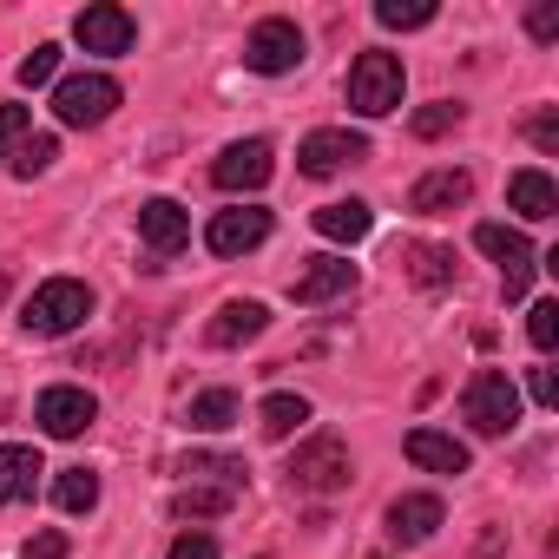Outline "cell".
Returning <instances> with one entry per match:
<instances>
[{
	"label": "cell",
	"mask_w": 559,
	"mask_h": 559,
	"mask_svg": "<svg viewBox=\"0 0 559 559\" xmlns=\"http://www.w3.org/2000/svg\"><path fill=\"white\" fill-rule=\"evenodd\" d=\"M86 317H93V290L80 284V276H47V284L27 297V310H21V330L53 343V336H73Z\"/></svg>",
	"instance_id": "6da1fadb"
},
{
	"label": "cell",
	"mask_w": 559,
	"mask_h": 559,
	"mask_svg": "<svg viewBox=\"0 0 559 559\" xmlns=\"http://www.w3.org/2000/svg\"><path fill=\"white\" fill-rule=\"evenodd\" d=\"M356 480V454H349V441L343 435H310L297 454H290V487L297 493H343Z\"/></svg>",
	"instance_id": "7a4b0ae2"
},
{
	"label": "cell",
	"mask_w": 559,
	"mask_h": 559,
	"mask_svg": "<svg viewBox=\"0 0 559 559\" xmlns=\"http://www.w3.org/2000/svg\"><path fill=\"white\" fill-rule=\"evenodd\" d=\"M402 60L395 53H382V47H369V53H356V67H349V112H362V119H389L395 106H402Z\"/></svg>",
	"instance_id": "3957f363"
},
{
	"label": "cell",
	"mask_w": 559,
	"mask_h": 559,
	"mask_svg": "<svg viewBox=\"0 0 559 559\" xmlns=\"http://www.w3.org/2000/svg\"><path fill=\"white\" fill-rule=\"evenodd\" d=\"M461 415H467V428H474V435H487V441L513 435V421H520V389H513V376L480 369V376L461 389Z\"/></svg>",
	"instance_id": "277c9868"
},
{
	"label": "cell",
	"mask_w": 559,
	"mask_h": 559,
	"mask_svg": "<svg viewBox=\"0 0 559 559\" xmlns=\"http://www.w3.org/2000/svg\"><path fill=\"white\" fill-rule=\"evenodd\" d=\"M112 106H119V80H112V73H73V80L53 86V112H60V126H73V132L106 126Z\"/></svg>",
	"instance_id": "5b68a950"
},
{
	"label": "cell",
	"mask_w": 559,
	"mask_h": 559,
	"mask_svg": "<svg viewBox=\"0 0 559 559\" xmlns=\"http://www.w3.org/2000/svg\"><path fill=\"white\" fill-rule=\"evenodd\" d=\"M243 67H250V73H263V80L297 73V67H304V27H297V21H284V14L257 21V27H250V40H243Z\"/></svg>",
	"instance_id": "8992f818"
},
{
	"label": "cell",
	"mask_w": 559,
	"mask_h": 559,
	"mask_svg": "<svg viewBox=\"0 0 559 559\" xmlns=\"http://www.w3.org/2000/svg\"><path fill=\"white\" fill-rule=\"evenodd\" d=\"M34 421H40V435H53V441H80V435L99 421V402H93V389H80V382H53V389H40Z\"/></svg>",
	"instance_id": "52a82bcc"
},
{
	"label": "cell",
	"mask_w": 559,
	"mask_h": 559,
	"mask_svg": "<svg viewBox=\"0 0 559 559\" xmlns=\"http://www.w3.org/2000/svg\"><path fill=\"white\" fill-rule=\"evenodd\" d=\"M474 243L500 263V290H507V304H520V297L533 290V270H539L533 243H526L513 224H480V230H474Z\"/></svg>",
	"instance_id": "ba28073f"
},
{
	"label": "cell",
	"mask_w": 559,
	"mask_h": 559,
	"mask_svg": "<svg viewBox=\"0 0 559 559\" xmlns=\"http://www.w3.org/2000/svg\"><path fill=\"white\" fill-rule=\"evenodd\" d=\"M362 158H369V139L349 132V126H323V132H310L297 145V171L304 178H336L343 165H362Z\"/></svg>",
	"instance_id": "9c48e42d"
},
{
	"label": "cell",
	"mask_w": 559,
	"mask_h": 559,
	"mask_svg": "<svg viewBox=\"0 0 559 559\" xmlns=\"http://www.w3.org/2000/svg\"><path fill=\"white\" fill-rule=\"evenodd\" d=\"M73 40H80L86 53H99V60H119V53L139 47V21H132L126 8H112V0H99V8H86V14L73 21Z\"/></svg>",
	"instance_id": "30bf717a"
},
{
	"label": "cell",
	"mask_w": 559,
	"mask_h": 559,
	"mask_svg": "<svg viewBox=\"0 0 559 559\" xmlns=\"http://www.w3.org/2000/svg\"><path fill=\"white\" fill-rule=\"evenodd\" d=\"M270 171H276V152H270L263 139H237V145H224V152L211 158V185H217V191H263Z\"/></svg>",
	"instance_id": "8fae6325"
},
{
	"label": "cell",
	"mask_w": 559,
	"mask_h": 559,
	"mask_svg": "<svg viewBox=\"0 0 559 559\" xmlns=\"http://www.w3.org/2000/svg\"><path fill=\"white\" fill-rule=\"evenodd\" d=\"M467 198H474V171H467V165H441V171L415 178L408 211H415V217H448V211H461Z\"/></svg>",
	"instance_id": "7c38bea8"
},
{
	"label": "cell",
	"mask_w": 559,
	"mask_h": 559,
	"mask_svg": "<svg viewBox=\"0 0 559 559\" xmlns=\"http://www.w3.org/2000/svg\"><path fill=\"white\" fill-rule=\"evenodd\" d=\"M263 237H270V211H263V204H237V211H217V217H211V230H204L211 257H243V250H257Z\"/></svg>",
	"instance_id": "4fadbf2b"
},
{
	"label": "cell",
	"mask_w": 559,
	"mask_h": 559,
	"mask_svg": "<svg viewBox=\"0 0 559 559\" xmlns=\"http://www.w3.org/2000/svg\"><path fill=\"white\" fill-rule=\"evenodd\" d=\"M139 237H145L152 257H171V250L191 243V211L178 198H145L139 204Z\"/></svg>",
	"instance_id": "5bb4252c"
},
{
	"label": "cell",
	"mask_w": 559,
	"mask_h": 559,
	"mask_svg": "<svg viewBox=\"0 0 559 559\" xmlns=\"http://www.w3.org/2000/svg\"><path fill=\"white\" fill-rule=\"evenodd\" d=\"M356 290V263L349 257H310V270L290 284V297L304 304V310H323V304H336V297H349Z\"/></svg>",
	"instance_id": "9a60e30c"
},
{
	"label": "cell",
	"mask_w": 559,
	"mask_h": 559,
	"mask_svg": "<svg viewBox=\"0 0 559 559\" xmlns=\"http://www.w3.org/2000/svg\"><path fill=\"white\" fill-rule=\"evenodd\" d=\"M263 330H270V310H263V304H250V297H237V304H224V310L211 317L204 343H211V349H243V343H257Z\"/></svg>",
	"instance_id": "2e32d148"
},
{
	"label": "cell",
	"mask_w": 559,
	"mask_h": 559,
	"mask_svg": "<svg viewBox=\"0 0 559 559\" xmlns=\"http://www.w3.org/2000/svg\"><path fill=\"white\" fill-rule=\"evenodd\" d=\"M448 513H441V500L435 493H395L389 500V539H402V546H421V539H435V526H441Z\"/></svg>",
	"instance_id": "e0dca14e"
},
{
	"label": "cell",
	"mask_w": 559,
	"mask_h": 559,
	"mask_svg": "<svg viewBox=\"0 0 559 559\" xmlns=\"http://www.w3.org/2000/svg\"><path fill=\"white\" fill-rule=\"evenodd\" d=\"M408 461L415 467H428V474H467V441H454V435H441V428H408Z\"/></svg>",
	"instance_id": "ac0fdd59"
},
{
	"label": "cell",
	"mask_w": 559,
	"mask_h": 559,
	"mask_svg": "<svg viewBox=\"0 0 559 559\" xmlns=\"http://www.w3.org/2000/svg\"><path fill=\"white\" fill-rule=\"evenodd\" d=\"M40 448H27V441H8L0 448V507H21V500H34V487H40Z\"/></svg>",
	"instance_id": "d6986e66"
},
{
	"label": "cell",
	"mask_w": 559,
	"mask_h": 559,
	"mask_svg": "<svg viewBox=\"0 0 559 559\" xmlns=\"http://www.w3.org/2000/svg\"><path fill=\"white\" fill-rule=\"evenodd\" d=\"M507 204H513L526 224H546V217L559 211V185H552L546 171H533V165H526V171H513V178H507Z\"/></svg>",
	"instance_id": "ffe728a7"
},
{
	"label": "cell",
	"mask_w": 559,
	"mask_h": 559,
	"mask_svg": "<svg viewBox=\"0 0 559 559\" xmlns=\"http://www.w3.org/2000/svg\"><path fill=\"white\" fill-rule=\"evenodd\" d=\"M317 230H323L330 243H362V237L376 230V211H369L362 198H336V204L317 211Z\"/></svg>",
	"instance_id": "44dd1931"
},
{
	"label": "cell",
	"mask_w": 559,
	"mask_h": 559,
	"mask_svg": "<svg viewBox=\"0 0 559 559\" xmlns=\"http://www.w3.org/2000/svg\"><path fill=\"white\" fill-rule=\"evenodd\" d=\"M402 270L421 290H448L454 284V250L448 243H402Z\"/></svg>",
	"instance_id": "7402d4cb"
},
{
	"label": "cell",
	"mask_w": 559,
	"mask_h": 559,
	"mask_svg": "<svg viewBox=\"0 0 559 559\" xmlns=\"http://www.w3.org/2000/svg\"><path fill=\"white\" fill-rule=\"evenodd\" d=\"M237 415H243L237 389H204V395H191V408H185V428H198V435H224Z\"/></svg>",
	"instance_id": "603a6c76"
},
{
	"label": "cell",
	"mask_w": 559,
	"mask_h": 559,
	"mask_svg": "<svg viewBox=\"0 0 559 559\" xmlns=\"http://www.w3.org/2000/svg\"><path fill=\"white\" fill-rule=\"evenodd\" d=\"M304 421H310V402L290 395V389H284V395H263V408H257V428H263L270 441H290Z\"/></svg>",
	"instance_id": "cb8c5ba5"
},
{
	"label": "cell",
	"mask_w": 559,
	"mask_h": 559,
	"mask_svg": "<svg viewBox=\"0 0 559 559\" xmlns=\"http://www.w3.org/2000/svg\"><path fill=\"white\" fill-rule=\"evenodd\" d=\"M178 474H191V487H198V480H217V487H243V474H250V467H243L237 454H185V461H178Z\"/></svg>",
	"instance_id": "d4e9b609"
},
{
	"label": "cell",
	"mask_w": 559,
	"mask_h": 559,
	"mask_svg": "<svg viewBox=\"0 0 559 559\" xmlns=\"http://www.w3.org/2000/svg\"><path fill=\"white\" fill-rule=\"evenodd\" d=\"M53 500H60V513H93L99 507V474L93 467H67L53 480Z\"/></svg>",
	"instance_id": "484cf974"
},
{
	"label": "cell",
	"mask_w": 559,
	"mask_h": 559,
	"mask_svg": "<svg viewBox=\"0 0 559 559\" xmlns=\"http://www.w3.org/2000/svg\"><path fill=\"white\" fill-rule=\"evenodd\" d=\"M237 487H178L171 493V513L178 520H211V513H230Z\"/></svg>",
	"instance_id": "4316f807"
},
{
	"label": "cell",
	"mask_w": 559,
	"mask_h": 559,
	"mask_svg": "<svg viewBox=\"0 0 559 559\" xmlns=\"http://www.w3.org/2000/svg\"><path fill=\"white\" fill-rule=\"evenodd\" d=\"M435 14H441L435 0H376V21L395 27V34H415V27H428Z\"/></svg>",
	"instance_id": "83f0119b"
},
{
	"label": "cell",
	"mask_w": 559,
	"mask_h": 559,
	"mask_svg": "<svg viewBox=\"0 0 559 559\" xmlns=\"http://www.w3.org/2000/svg\"><path fill=\"white\" fill-rule=\"evenodd\" d=\"M53 158H60V139L53 132H40V139H21V152H14V178H40V171H53Z\"/></svg>",
	"instance_id": "f1b7e54d"
},
{
	"label": "cell",
	"mask_w": 559,
	"mask_h": 559,
	"mask_svg": "<svg viewBox=\"0 0 559 559\" xmlns=\"http://www.w3.org/2000/svg\"><path fill=\"white\" fill-rule=\"evenodd\" d=\"M467 119V106H454V99H435V106H421L415 119H408V132L415 139H441V132H454Z\"/></svg>",
	"instance_id": "f546056e"
},
{
	"label": "cell",
	"mask_w": 559,
	"mask_h": 559,
	"mask_svg": "<svg viewBox=\"0 0 559 559\" xmlns=\"http://www.w3.org/2000/svg\"><path fill=\"white\" fill-rule=\"evenodd\" d=\"M27 132H34V106H0V158H14Z\"/></svg>",
	"instance_id": "4dcf8cb0"
},
{
	"label": "cell",
	"mask_w": 559,
	"mask_h": 559,
	"mask_svg": "<svg viewBox=\"0 0 559 559\" xmlns=\"http://www.w3.org/2000/svg\"><path fill=\"white\" fill-rule=\"evenodd\" d=\"M53 73H60V47H34V53L21 60V86H27V93H34V86H47Z\"/></svg>",
	"instance_id": "1f68e13d"
},
{
	"label": "cell",
	"mask_w": 559,
	"mask_h": 559,
	"mask_svg": "<svg viewBox=\"0 0 559 559\" xmlns=\"http://www.w3.org/2000/svg\"><path fill=\"white\" fill-rule=\"evenodd\" d=\"M526 336H533V349H552L559 343V304H533L526 310Z\"/></svg>",
	"instance_id": "d6a6232c"
},
{
	"label": "cell",
	"mask_w": 559,
	"mask_h": 559,
	"mask_svg": "<svg viewBox=\"0 0 559 559\" xmlns=\"http://www.w3.org/2000/svg\"><path fill=\"white\" fill-rule=\"evenodd\" d=\"M526 34H533L539 47H546V40H559V8H552V0H546V8H533V14H526Z\"/></svg>",
	"instance_id": "836d02e7"
},
{
	"label": "cell",
	"mask_w": 559,
	"mask_h": 559,
	"mask_svg": "<svg viewBox=\"0 0 559 559\" xmlns=\"http://www.w3.org/2000/svg\"><path fill=\"white\" fill-rule=\"evenodd\" d=\"M526 132H533V145H539V152H559V112H552V106H546Z\"/></svg>",
	"instance_id": "e575fe53"
},
{
	"label": "cell",
	"mask_w": 559,
	"mask_h": 559,
	"mask_svg": "<svg viewBox=\"0 0 559 559\" xmlns=\"http://www.w3.org/2000/svg\"><path fill=\"white\" fill-rule=\"evenodd\" d=\"M171 559H217V539H211V533H185V539L171 546Z\"/></svg>",
	"instance_id": "d590c367"
},
{
	"label": "cell",
	"mask_w": 559,
	"mask_h": 559,
	"mask_svg": "<svg viewBox=\"0 0 559 559\" xmlns=\"http://www.w3.org/2000/svg\"><path fill=\"white\" fill-rule=\"evenodd\" d=\"M526 395H533L539 408H552V402H559V382H552V369H533V376H526Z\"/></svg>",
	"instance_id": "8d00e7d4"
},
{
	"label": "cell",
	"mask_w": 559,
	"mask_h": 559,
	"mask_svg": "<svg viewBox=\"0 0 559 559\" xmlns=\"http://www.w3.org/2000/svg\"><path fill=\"white\" fill-rule=\"evenodd\" d=\"M27 559H67V533H34L27 539Z\"/></svg>",
	"instance_id": "74e56055"
},
{
	"label": "cell",
	"mask_w": 559,
	"mask_h": 559,
	"mask_svg": "<svg viewBox=\"0 0 559 559\" xmlns=\"http://www.w3.org/2000/svg\"><path fill=\"white\" fill-rule=\"evenodd\" d=\"M257 559H270V552H257Z\"/></svg>",
	"instance_id": "f35d334b"
},
{
	"label": "cell",
	"mask_w": 559,
	"mask_h": 559,
	"mask_svg": "<svg viewBox=\"0 0 559 559\" xmlns=\"http://www.w3.org/2000/svg\"><path fill=\"white\" fill-rule=\"evenodd\" d=\"M376 559H382V552H376Z\"/></svg>",
	"instance_id": "ab89813d"
}]
</instances>
